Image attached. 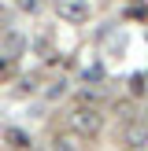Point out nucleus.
Here are the masks:
<instances>
[{"label":"nucleus","mask_w":148,"mask_h":151,"mask_svg":"<svg viewBox=\"0 0 148 151\" xmlns=\"http://www.w3.org/2000/svg\"><path fill=\"white\" fill-rule=\"evenodd\" d=\"M15 74V55H0V81H11Z\"/></svg>","instance_id":"nucleus-5"},{"label":"nucleus","mask_w":148,"mask_h":151,"mask_svg":"<svg viewBox=\"0 0 148 151\" xmlns=\"http://www.w3.org/2000/svg\"><path fill=\"white\" fill-rule=\"evenodd\" d=\"M126 151H148V144H130Z\"/></svg>","instance_id":"nucleus-8"},{"label":"nucleus","mask_w":148,"mask_h":151,"mask_svg":"<svg viewBox=\"0 0 148 151\" xmlns=\"http://www.w3.org/2000/svg\"><path fill=\"white\" fill-rule=\"evenodd\" d=\"M56 15L70 26H81V22H89L93 7H89V0H56Z\"/></svg>","instance_id":"nucleus-2"},{"label":"nucleus","mask_w":148,"mask_h":151,"mask_svg":"<svg viewBox=\"0 0 148 151\" xmlns=\"http://www.w3.org/2000/svg\"><path fill=\"white\" fill-rule=\"evenodd\" d=\"M4 140H7V147H15V151H30V137L22 129H4Z\"/></svg>","instance_id":"nucleus-3"},{"label":"nucleus","mask_w":148,"mask_h":151,"mask_svg":"<svg viewBox=\"0 0 148 151\" xmlns=\"http://www.w3.org/2000/svg\"><path fill=\"white\" fill-rule=\"evenodd\" d=\"M52 151H74V144H70V140H67V137H59L56 144H52Z\"/></svg>","instance_id":"nucleus-6"},{"label":"nucleus","mask_w":148,"mask_h":151,"mask_svg":"<svg viewBox=\"0 0 148 151\" xmlns=\"http://www.w3.org/2000/svg\"><path fill=\"white\" fill-rule=\"evenodd\" d=\"M144 81H148V74H144Z\"/></svg>","instance_id":"nucleus-9"},{"label":"nucleus","mask_w":148,"mask_h":151,"mask_svg":"<svg viewBox=\"0 0 148 151\" xmlns=\"http://www.w3.org/2000/svg\"><path fill=\"white\" fill-rule=\"evenodd\" d=\"M70 129L78 133V137H96V133L104 129V111L96 107V103H78V107L70 111Z\"/></svg>","instance_id":"nucleus-1"},{"label":"nucleus","mask_w":148,"mask_h":151,"mask_svg":"<svg viewBox=\"0 0 148 151\" xmlns=\"http://www.w3.org/2000/svg\"><path fill=\"white\" fill-rule=\"evenodd\" d=\"M130 92H133V96H148V81H144V74H133V78H130Z\"/></svg>","instance_id":"nucleus-4"},{"label":"nucleus","mask_w":148,"mask_h":151,"mask_svg":"<svg viewBox=\"0 0 148 151\" xmlns=\"http://www.w3.org/2000/svg\"><path fill=\"white\" fill-rule=\"evenodd\" d=\"M15 4H19L22 11H37V0H15Z\"/></svg>","instance_id":"nucleus-7"}]
</instances>
